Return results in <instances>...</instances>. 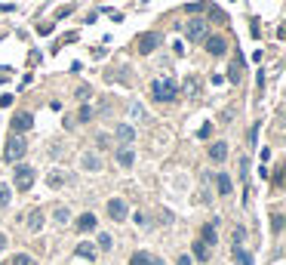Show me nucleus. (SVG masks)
I'll return each mask as SVG.
<instances>
[{
    "instance_id": "obj_1",
    "label": "nucleus",
    "mask_w": 286,
    "mask_h": 265,
    "mask_svg": "<svg viewBox=\"0 0 286 265\" xmlns=\"http://www.w3.org/2000/svg\"><path fill=\"white\" fill-rule=\"evenodd\" d=\"M151 96H154L157 102H176L179 90H176V84H173L170 78H163V81H154V84H151Z\"/></svg>"
},
{
    "instance_id": "obj_2",
    "label": "nucleus",
    "mask_w": 286,
    "mask_h": 265,
    "mask_svg": "<svg viewBox=\"0 0 286 265\" xmlns=\"http://www.w3.org/2000/svg\"><path fill=\"white\" fill-rule=\"evenodd\" d=\"M25 151H28V145H25V139L16 133V136H10V142H7V155H4V158H7L10 164H16L19 158H25Z\"/></svg>"
},
{
    "instance_id": "obj_3",
    "label": "nucleus",
    "mask_w": 286,
    "mask_h": 265,
    "mask_svg": "<svg viewBox=\"0 0 286 265\" xmlns=\"http://www.w3.org/2000/svg\"><path fill=\"white\" fill-rule=\"evenodd\" d=\"M31 185H34V167L16 164V188H19V192H28Z\"/></svg>"
},
{
    "instance_id": "obj_4",
    "label": "nucleus",
    "mask_w": 286,
    "mask_h": 265,
    "mask_svg": "<svg viewBox=\"0 0 286 265\" xmlns=\"http://www.w3.org/2000/svg\"><path fill=\"white\" fill-rule=\"evenodd\" d=\"M157 47H160V34H142L139 41H136V50H139V56H151Z\"/></svg>"
},
{
    "instance_id": "obj_5",
    "label": "nucleus",
    "mask_w": 286,
    "mask_h": 265,
    "mask_svg": "<svg viewBox=\"0 0 286 265\" xmlns=\"http://www.w3.org/2000/svg\"><path fill=\"white\" fill-rule=\"evenodd\" d=\"M34 127V118H31V111H16V115H13V133H28Z\"/></svg>"
},
{
    "instance_id": "obj_6",
    "label": "nucleus",
    "mask_w": 286,
    "mask_h": 265,
    "mask_svg": "<svg viewBox=\"0 0 286 265\" xmlns=\"http://www.w3.org/2000/svg\"><path fill=\"white\" fill-rule=\"evenodd\" d=\"M108 216H111L114 222H124V219L130 216V210H127V201L111 198V201H108Z\"/></svg>"
},
{
    "instance_id": "obj_7",
    "label": "nucleus",
    "mask_w": 286,
    "mask_h": 265,
    "mask_svg": "<svg viewBox=\"0 0 286 265\" xmlns=\"http://www.w3.org/2000/svg\"><path fill=\"white\" fill-rule=\"evenodd\" d=\"M207 53H210V56H225V53H228V41H225L222 34L207 37Z\"/></svg>"
},
{
    "instance_id": "obj_8",
    "label": "nucleus",
    "mask_w": 286,
    "mask_h": 265,
    "mask_svg": "<svg viewBox=\"0 0 286 265\" xmlns=\"http://www.w3.org/2000/svg\"><path fill=\"white\" fill-rule=\"evenodd\" d=\"M203 34H207V22H203V19H191L188 22V41H203Z\"/></svg>"
},
{
    "instance_id": "obj_9",
    "label": "nucleus",
    "mask_w": 286,
    "mask_h": 265,
    "mask_svg": "<svg viewBox=\"0 0 286 265\" xmlns=\"http://www.w3.org/2000/svg\"><path fill=\"white\" fill-rule=\"evenodd\" d=\"M114 139H117L120 145H133V139H136V130H133L130 124H120V127L114 130Z\"/></svg>"
},
{
    "instance_id": "obj_10",
    "label": "nucleus",
    "mask_w": 286,
    "mask_h": 265,
    "mask_svg": "<svg viewBox=\"0 0 286 265\" xmlns=\"http://www.w3.org/2000/svg\"><path fill=\"white\" fill-rule=\"evenodd\" d=\"M210 161H213V164L228 161V142H213V148H210Z\"/></svg>"
},
{
    "instance_id": "obj_11",
    "label": "nucleus",
    "mask_w": 286,
    "mask_h": 265,
    "mask_svg": "<svg viewBox=\"0 0 286 265\" xmlns=\"http://www.w3.org/2000/svg\"><path fill=\"white\" fill-rule=\"evenodd\" d=\"M130 265H163V259H157V256H151V253H145V250H139V253H133V259H130Z\"/></svg>"
},
{
    "instance_id": "obj_12",
    "label": "nucleus",
    "mask_w": 286,
    "mask_h": 265,
    "mask_svg": "<svg viewBox=\"0 0 286 265\" xmlns=\"http://www.w3.org/2000/svg\"><path fill=\"white\" fill-rule=\"evenodd\" d=\"M114 158H117V164H120V167H133V164H136V155H133V148H130V145H124Z\"/></svg>"
},
{
    "instance_id": "obj_13",
    "label": "nucleus",
    "mask_w": 286,
    "mask_h": 265,
    "mask_svg": "<svg viewBox=\"0 0 286 265\" xmlns=\"http://www.w3.org/2000/svg\"><path fill=\"white\" fill-rule=\"evenodd\" d=\"M44 229V210H31L28 213V232H40Z\"/></svg>"
},
{
    "instance_id": "obj_14",
    "label": "nucleus",
    "mask_w": 286,
    "mask_h": 265,
    "mask_svg": "<svg viewBox=\"0 0 286 265\" xmlns=\"http://www.w3.org/2000/svg\"><path fill=\"white\" fill-rule=\"evenodd\" d=\"M96 225H99L96 216L93 213H84V216L77 219V232H96Z\"/></svg>"
},
{
    "instance_id": "obj_15",
    "label": "nucleus",
    "mask_w": 286,
    "mask_h": 265,
    "mask_svg": "<svg viewBox=\"0 0 286 265\" xmlns=\"http://www.w3.org/2000/svg\"><path fill=\"white\" fill-rule=\"evenodd\" d=\"M216 188H219V195H231V192H234L231 176H228V173H219V176H216Z\"/></svg>"
},
{
    "instance_id": "obj_16",
    "label": "nucleus",
    "mask_w": 286,
    "mask_h": 265,
    "mask_svg": "<svg viewBox=\"0 0 286 265\" xmlns=\"http://www.w3.org/2000/svg\"><path fill=\"white\" fill-rule=\"evenodd\" d=\"M200 241L207 244V247H216V241H219V235H216V225H203V235H200Z\"/></svg>"
},
{
    "instance_id": "obj_17",
    "label": "nucleus",
    "mask_w": 286,
    "mask_h": 265,
    "mask_svg": "<svg viewBox=\"0 0 286 265\" xmlns=\"http://www.w3.org/2000/svg\"><path fill=\"white\" fill-rule=\"evenodd\" d=\"M80 164H84V170H93V173H96V170H102V161H99L96 155H90V151H87L84 158H80Z\"/></svg>"
},
{
    "instance_id": "obj_18",
    "label": "nucleus",
    "mask_w": 286,
    "mask_h": 265,
    "mask_svg": "<svg viewBox=\"0 0 286 265\" xmlns=\"http://www.w3.org/2000/svg\"><path fill=\"white\" fill-rule=\"evenodd\" d=\"M77 256L93 262V259H96V247H93V244H87V241H84V244H77Z\"/></svg>"
},
{
    "instance_id": "obj_19",
    "label": "nucleus",
    "mask_w": 286,
    "mask_h": 265,
    "mask_svg": "<svg viewBox=\"0 0 286 265\" xmlns=\"http://www.w3.org/2000/svg\"><path fill=\"white\" fill-rule=\"evenodd\" d=\"M194 259H200V262H207V259H210V247L203 244V241L194 244Z\"/></svg>"
},
{
    "instance_id": "obj_20",
    "label": "nucleus",
    "mask_w": 286,
    "mask_h": 265,
    "mask_svg": "<svg viewBox=\"0 0 286 265\" xmlns=\"http://www.w3.org/2000/svg\"><path fill=\"white\" fill-rule=\"evenodd\" d=\"M93 115H96V111H93L90 105H80V111H77V124H87V121H93Z\"/></svg>"
},
{
    "instance_id": "obj_21",
    "label": "nucleus",
    "mask_w": 286,
    "mask_h": 265,
    "mask_svg": "<svg viewBox=\"0 0 286 265\" xmlns=\"http://www.w3.org/2000/svg\"><path fill=\"white\" fill-rule=\"evenodd\" d=\"M234 259H237L240 265H253V256L243 250V247H234Z\"/></svg>"
},
{
    "instance_id": "obj_22",
    "label": "nucleus",
    "mask_w": 286,
    "mask_h": 265,
    "mask_svg": "<svg viewBox=\"0 0 286 265\" xmlns=\"http://www.w3.org/2000/svg\"><path fill=\"white\" fill-rule=\"evenodd\" d=\"M10 198H13L10 185H7V182H0V207H7V204H10Z\"/></svg>"
},
{
    "instance_id": "obj_23",
    "label": "nucleus",
    "mask_w": 286,
    "mask_h": 265,
    "mask_svg": "<svg viewBox=\"0 0 286 265\" xmlns=\"http://www.w3.org/2000/svg\"><path fill=\"white\" fill-rule=\"evenodd\" d=\"M111 244H114V241H111V235H108V232H102V235H99V250H111Z\"/></svg>"
},
{
    "instance_id": "obj_24",
    "label": "nucleus",
    "mask_w": 286,
    "mask_h": 265,
    "mask_svg": "<svg viewBox=\"0 0 286 265\" xmlns=\"http://www.w3.org/2000/svg\"><path fill=\"white\" fill-rule=\"evenodd\" d=\"M13 265H34V256H28V253H19V256L13 259Z\"/></svg>"
},
{
    "instance_id": "obj_25",
    "label": "nucleus",
    "mask_w": 286,
    "mask_h": 265,
    "mask_svg": "<svg viewBox=\"0 0 286 265\" xmlns=\"http://www.w3.org/2000/svg\"><path fill=\"white\" fill-rule=\"evenodd\" d=\"M243 238H247V229H234V235H231L234 247H240V244H243Z\"/></svg>"
},
{
    "instance_id": "obj_26",
    "label": "nucleus",
    "mask_w": 286,
    "mask_h": 265,
    "mask_svg": "<svg viewBox=\"0 0 286 265\" xmlns=\"http://www.w3.org/2000/svg\"><path fill=\"white\" fill-rule=\"evenodd\" d=\"M62 182H65V176H62L59 170H56V173H50V185H53V188H62Z\"/></svg>"
},
{
    "instance_id": "obj_27",
    "label": "nucleus",
    "mask_w": 286,
    "mask_h": 265,
    "mask_svg": "<svg viewBox=\"0 0 286 265\" xmlns=\"http://www.w3.org/2000/svg\"><path fill=\"white\" fill-rule=\"evenodd\" d=\"M68 219H71V213H68V207H59V210H56V222H62V225H65Z\"/></svg>"
},
{
    "instance_id": "obj_28",
    "label": "nucleus",
    "mask_w": 286,
    "mask_h": 265,
    "mask_svg": "<svg viewBox=\"0 0 286 265\" xmlns=\"http://www.w3.org/2000/svg\"><path fill=\"white\" fill-rule=\"evenodd\" d=\"M210 133H213V127H210V124H203V127H200V133H197V136H200V139H207V136H210Z\"/></svg>"
},
{
    "instance_id": "obj_29",
    "label": "nucleus",
    "mask_w": 286,
    "mask_h": 265,
    "mask_svg": "<svg viewBox=\"0 0 286 265\" xmlns=\"http://www.w3.org/2000/svg\"><path fill=\"white\" fill-rule=\"evenodd\" d=\"M271 225H274V232H280V229H283V216H274Z\"/></svg>"
},
{
    "instance_id": "obj_30",
    "label": "nucleus",
    "mask_w": 286,
    "mask_h": 265,
    "mask_svg": "<svg viewBox=\"0 0 286 265\" xmlns=\"http://www.w3.org/2000/svg\"><path fill=\"white\" fill-rule=\"evenodd\" d=\"M90 96V87H77V99H87Z\"/></svg>"
},
{
    "instance_id": "obj_31",
    "label": "nucleus",
    "mask_w": 286,
    "mask_h": 265,
    "mask_svg": "<svg viewBox=\"0 0 286 265\" xmlns=\"http://www.w3.org/2000/svg\"><path fill=\"white\" fill-rule=\"evenodd\" d=\"M10 74H13V71H10V68H0V84H4V81H7V78H10Z\"/></svg>"
},
{
    "instance_id": "obj_32",
    "label": "nucleus",
    "mask_w": 286,
    "mask_h": 265,
    "mask_svg": "<svg viewBox=\"0 0 286 265\" xmlns=\"http://www.w3.org/2000/svg\"><path fill=\"white\" fill-rule=\"evenodd\" d=\"M176 265H191V256H179V262Z\"/></svg>"
},
{
    "instance_id": "obj_33",
    "label": "nucleus",
    "mask_w": 286,
    "mask_h": 265,
    "mask_svg": "<svg viewBox=\"0 0 286 265\" xmlns=\"http://www.w3.org/2000/svg\"><path fill=\"white\" fill-rule=\"evenodd\" d=\"M0 250H7V235H0Z\"/></svg>"
}]
</instances>
